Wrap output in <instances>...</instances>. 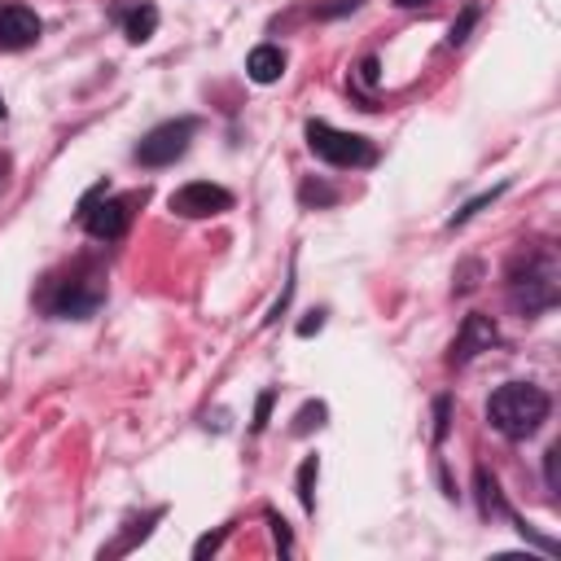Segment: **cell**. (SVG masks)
<instances>
[{
  "mask_svg": "<svg viewBox=\"0 0 561 561\" xmlns=\"http://www.w3.org/2000/svg\"><path fill=\"white\" fill-rule=\"evenodd\" d=\"M548 390L530 386V381H504L491 399H486V421L504 434V438H530L543 421H548Z\"/></svg>",
  "mask_w": 561,
  "mask_h": 561,
  "instance_id": "obj_1",
  "label": "cell"
},
{
  "mask_svg": "<svg viewBox=\"0 0 561 561\" xmlns=\"http://www.w3.org/2000/svg\"><path fill=\"white\" fill-rule=\"evenodd\" d=\"M557 294H561V272L552 250H530L508 267V302L522 316H539L557 307Z\"/></svg>",
  "mask_w": 561,
  "mask_h": 561,
  "instance_id": "obj_2",
  "label": "cell"
},
{
  "mask_svg": "<svg viewBox=\"0 0 561 561\" xmlns=\"http://www.w3.org/2000/svg\"><path fill=\"white\" fill-rule=\"evenodd\" d=\"M307 145H311V153L324 158L329 167H368V162H373V145H368L364 136L337 131V127H329V123H320V118L307 123Z\"/></svg>",
  "mask_w": 561,
  "mask_h": 561,
  "instance_id": "obj_3",
  "label": "cell"
},
{
  "mask_svg": "<svg viewBox=\"0 0 561 561\" xmlns=\"http://www.w3.org/2000/svg\"><path fill=\"white\" fill-rule=\"evenodd\" d=\"M105 298V285L96 272H75L66 280H57V294L48 298V311L53 316H66V320H88Z\"/></svg>",
  "mask_w": 561,
  "mask_h": 561,
  "instance_id": "obj_4",
  "label": "cell"
},
{
  "mask_svg": "<svg viewBox=\"0 0 561 561\" xmlns=\"http://www.w3.org/2000/svg\"><path fill=\"white\" fill-rule=\"evenodd\" d=\"M193 118H171V123H158L140 145H136V162L140 167H171L175 158H184L188 140H193Z\"/></svg>",
  "mask_w": 561,
  "mask_h": 561,
  "instance_id": "obj_5",
  "label": "cell"
},
{
  "mask_svg": "<svg viewBox=\"0 0 561 561\" xmlns=\"http://www.w3.org/2000/svg\"><path fill=\"white\" fill-rule=\"evenodd\" d=\"M228 206H232V193L219 188V184H206V180L180 184L171 193V210L184 215V219H210V215H224Z\"/></svg>",
  "mask_w": 561,
  "mask_h": 561,
  "instance_id": "obj_6",
  "label": "cell"
},
{
  "mask_svg": "<svg viewBox=\"0 0 561 561\" xmlns=\"http://www.w3.org/2000/svg\"><path fill=\"white\" fill-rule=\"evenodd\" d=\"M500 342V329H495V320L491 316H482V311H473V316H465V324H460V333H456V342H451V364H465V359H473V355H482V351H491Z\"/></svg>",
  "mask_w": 561,
  "mask_h": 561,
  "instance_id": "obj_7",
  "label": "cell"
},
{
  "mask_svg": "<svg viewBox=\"0 0 561 561\" xmlns=\"http://www.w3.org/2000/svg\"><path fill=\"white\" fill-rule=\"evenodd\" d=\"M79 219H83L88 237H96V241H114V237L127 232V202H118V197H110V202H92V206L79 210Z\"/></svg>",
  "mask_w": 561,
  "mask_h": 561,
  "instance_id": "obj_8",
  "label": "cell"
},
{
  "mask_svg": "<svg viewBox=\"0 0 561 561\" xmlns=\"http://www.w3.org/2000/svg\"><path fill=\"white\" fill-rule=\"evenodd\" d=\"M39 18L26 9V4H4L0 9V48L18 53V48H31L39 39Z\"/></svg>",
  "mask_w": 561,
  "mask_h": 561,
  "instance_id": "obj_9",
  "label": "cell"
},
{
  "mask_svg": "<svg viewBox=\"0 0 561 561\" xmlns=\"http://www.w3.org/2000/svg\"><path fill=\"white\" fill-rule=\"evenodd\" d=\"M245 75H250L254 83H276V79L285 75V53H280L276 44H259V48L245 57Z\"/></svg>",
  "mask_w": 561,
  "mask_h": 561,
  "instance_id": "obj_10",
  "label": "cell"
},
{
  "mask_svg": "<svg viewBox=\"0 0 561 561\" xmlns=\"http://www.w3.org/2000/svg\"><path fill=\"white\" fill-rule=\"evenodd\" d=\"M153 31H158V9H153V4H131V9L123 13V35H127L131 44H145Z\"/></svg>",
  "mask_w": 561,
  "mask_h": 561,
  "instance_id": "obj_11",
  "label": "cell"
},
{
  "mask_svg": "<svg viewBox=\"0 0 561 561\" xmlns=\"http://www.w3.org/2000/svg\"><path fill=\"white\" fill-rule=\"evenodd\" d=\"M316 478H320V460L307 456V460L298 465V504H302L307 513L316 508Z\"/></svg>",
  "mask_w": 561,
  "mask_h": 561,
  "instance_id": "obj_12",
  "label": "cell"
},
{
  "mask_svg": "<svg viewBox=\"0 0 561 561\" xmlns=\"http://www.w3.org/2000/svg\"><path fill=\"white\" fill-rule=\"evenodd\" d=\"M500 193H504V184H495V188H486V193H478V197H469V202H465V206H460V210L451 215V228H460V224H469V219H473V215H478L482 206H491V202H495Z\"/></svg>",
  "mask_w": 561,
  "mask_h": 561,
  "instance_id": "obj_13",
  "label": "cell"
},
{
  "mask_svg": "<svg viewBox=\"0 0 561 561\" xmlns=\"http://www.w3.org/2000/svg\"><path fill=\"white\" fill-rule=\"evenodd\" d=\"M478 500H482V513H486V517H491V513H504L500 486H495V478H491L486 469H478Z\"/></svg>",
  "mask_w": 561,
  "mask_h": 561,
  "instance_id": "obj_14",
  "label": "cell"
},
{
  "mask_svg": "<svg viewBox=\"0 0 561 561\" xmlns=\"http://www.w3.org/2000/svg\"><path fill=\"white\" fill-rule=\"evenodd\" d=\"M324 425V403H302L298 416H294V434H311Z\"/></svg>",
  "mask_w": 561,
  "mask_h": 561,
  "instance_id": "obj_15",
  "label": "cell"
},
{
  "mask_svg": "<svg viewBox=\"0 0 561 561\" xmlns=\"http://www.w3.org/2000/svg\"><path fill=\"white\" fill-rule=\"evenodd\" d=\"M473 22H478V4H469V9H465L456 22H451V31H447V44H451V48H456V44H465V35H469V26H473Z\"/></svg>",
  "mask_w": 561,
  "mask_h": 561,
  "instance_id": "obj_16",
  "label": "cell"
},
{
  "mask_svg": "<svg viewBox=\"0 0 561 561\" xmlns=\"http://www.w3.org/2000/svg\"><path fill=\"white\" fill-rule=\"evenodd\" d=\"M272 399H276V390H263V394L254 399V421H250V430H254V434L267 425V416H272Z\"/></svg>",
  "mask_w": 561,
  "mask_h": 561,
  "instance_id": "obj_17",
  "label": "cell"
},
{
  "mask_svg": "<svg viewBox=\"0 0 561 561\" xmlns=\"http://www.w3.org/2000/svg\"><path fill=\"white\" fill-rule=\"evenodd\" d=\"M543 465H548V491H557V486H561V443H552V447H548Z\"/></svg>",
  "mask_w": 561,
  "mask_h": 561,
  "instance_id": "obj_18",
  "label": "cell"
},
{
  "mask_svg": "<svg viewBox=\"0 0 561 561\" xmlns=\"http://www.w3.org/2000/svg\"><path fill=\"white\" fill-rule=\"evenodd\" d=\"M224 535H228V526H219L215 535H202V539L193 543V557H197V561H202V557H210V552H215V548L224 543Z\"/></svg>",
  "mask_w": 561,
  "mask_h": 561,
  "instance_id": "obj_19",
  "label": "cell"
},
{
  "mask_svg": "<svg viewBox=\"0 0 561 561\" xmlns=\"http://www.w3.org/2000/svg\"><path fill=\"white\" fill-rule=\"evenodd\" d=\"M443 434H447V399L434 403V438H443Z\"/></svg>",
  "mask_w": 561,
  "mask_h": 561,
  "instance_id": "obj_20",
  "label": "cell"
},
{
  "mask_svg": "<svg viewBox=\"0 0 561 561\" xmlns=\"http://www.w3.org/2000/svg\"><path fill=\"white\" fill-rule=\"evenodd\" d=\"M320 324H324V316H320V311H311V316L298 324V337H311V333H320Z\"/></svg>",
  "mask_w": 561,
  "mask_h": 561,
  "instance_id": "obj_21",
  "label": "cell"
},
{
  "mask_svg": "<svg viewBox=\"0 0 561 561\" xmlns=\"http://www.w3.org/2000/svg\"><path fill=\"white\" fill-rule=\"evenodd\" d=\"M272 535H276V548H280V552H289V526H285L280 517H272Z\"/></svg>",
  "mask_w": 561,
  "mask_h": 561,
  "instance_id": "obj_22",
  "label": "cell"
},
{
  "mask_svg": "<svg viewBox=\"0 0 561 561\" xmlns=\"http://www.w3.org/2000/svg\"><path fill=\"white\" fill-rule=\"evenodd\" d=\"M302 202H333L329 188H316V184H302Z\"/></svg>",
  "mask_w": 561,
  "mask_h": 561,
  "instance_id": "obj_23",
  "label": "cell"
},
{
  "mask_svg": "<svg viewBox=\"0 0 561 561\" xmlns=\"http://www.w3.org/2000/svg\"><path fill=\"white\" fill-rule=\"evenodd\" d=\"M359 75H364V83H377V57H364Z\"/></svg>",
  "mask_w": 561,
  "mask_h": 561,
  "instance_id": "obj_24",
  "label": "cell"
},
{
  "mask_svg": "<svg viewBox=\"0 0 561 561\" xmlns=\"http://www.w3.org/2000/svg\"><path fill=\"white\" fill-rule=\"evenodd\" d=\"M399 9H421V4H430V0H394Z\"/></svg>",
  "mask_w": 561,
  "mask_h": 561,
  "instance_id": "obj_25",
  "label": "cell"
},
{
  "mask_svg": "<svg viewBox=\"0 0 561 561\" xmlns=\"http://www.w3.org/2000/svg\"><path fill=\"white\" fill-rule=\"evenodd\" d=\"M0 118H4V96H0Z\"/></svg>",
  "mask_w": 561,
  "mask_h": 561,
  "instance_id": "obj_26",
  "label": "cell"
}]
</instances>
